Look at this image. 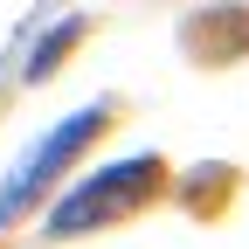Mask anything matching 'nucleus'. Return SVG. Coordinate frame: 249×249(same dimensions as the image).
Wrapping results in <instances>:
<instances>
[{"label":"nucleus","instance_id":"f257e3e1","mask_svg":"<svg viewBox=\"0 0 249 249\" xmlns=\"http://www.w3.org/2000/svg\"><path fill=\"white\" fill-rule=\"evenodd\" d=\"M152 187H160V160H124V166H111V173H97V180H83L76 194L49 214V235L104 229V222H118V214H132Z\"/></svg>","mask_w":249,"mask_h":249},{"label":"nucleus","instance_id":"f03ea898","mask_svg":"<svg viewBox=\"0 0 249 249\" xmlns=\"http://www.w3.org/2000/svg\"><path fill=\"white\" fill-rule=\"evenodd\" d=\"M97 124H104V104H90V111H70V118H62L42 145H28V160L7 173V187H0V222H7V214H14L28 194H35V187H42L62 160H76V152H83V139H97Z\"/></svg>","mask_w":249,"mask_h":249},{"label":"nucleus","instance_id":"7ed1b4c3","mask_svg":"<svg viewBox=\"0 0 249 249\" xmlns=\"http://www.w3.org/2000/svg\"><path fill=\"white\" fill-rule=\"evenodd\" d=\"M76 35H83V21H62V28H55V35H49V42L35 49V62H28V76H49V70H55V55H62V49H70Z\"/></svg>","mask_w":249,"mask_h":249}]
</instances>
